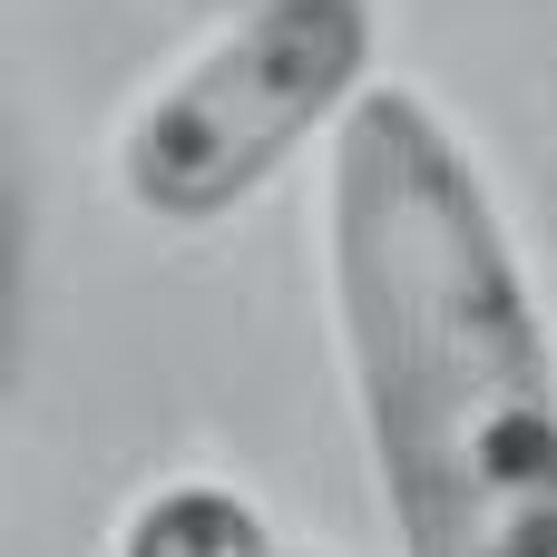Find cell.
Returning <instances> with one entry per match:
<instances>
[{
    "label": "cell",
    "mask_w": 557,
    "mask_h": 557,
    "mask_svg": "<svg viewBox=\"0 0 557 557\" xmlns=\"http://www.w3.org/2000/svg\"><path fill=\"white\" fill-rule=\"evenodd\" d=\"M333 333L401 557H557V352L519 245L411 88L333 127Z\"/></svg>",
    "instance_id": "6da1fadb"
},
{
    "label": "cell",
    "mask_w": 557,
    "mask_h": 557,
    "mask_svg": "<svg viewBox=\"0 0 557 557\" xmlns=\"http://www.w3.org/2000/svg\"><path fill=\"white\" fill-rule=\"evenodd\" d=\"M362 98H372L362 0H255L235 29H215L186 69H166L137 98L117 137V196L157 225H215Z\"/></svg>",
    "instance_id": "7a4b0ae2"
},
{
    "label": "cell",
    "mask_w": 557,
    "mask_h": 557,
    "mask_svg": "<svg viewBox=\"0 0 557 557\" xmlns=\"http://www.w3.org/2000/svg\"><path fill=\"white\" fill-rule=\"evenodd\" d=\"M117 557H284V548H274V529L255 519L245 490H225V480H166V490H147L127 509Z\"/></svg>",
    "instance_id": "3957f363"
},
{
    "label": "cell",
    "mask_w": 557,
    "mask_h": 557,
    "mask_svg": "<svg viewBox=\"0 0 557 557\" xmlns=\"http://www.w3.org/2000/svg\"><path fill=\"white\" fill-rule=\"evenodd\" d=\"M284 557H313V548H284Z\"/></svg>",
    "instance_id": "277c9868"
}]
</instances>
